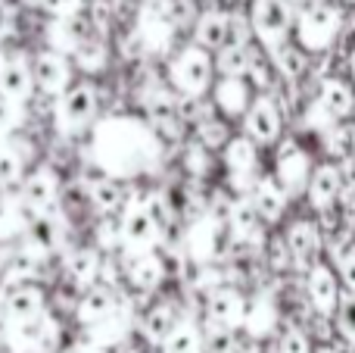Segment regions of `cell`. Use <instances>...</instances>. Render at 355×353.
Listing matches in <instances>:
<instances>
[{"instance_id":"6da1fadb","label":"cell","mask_w":355,"mask_h":353,"mask_svg":"<svg viewBox=\"0 0 355 353\" xmlns=\"http://www.w3.org/2000/svg\"><path fill=\"white\" fill-rule=\"evenodd\" d=\"M85 156L103 175L141 185L159 172L168 150L141 113H110L87 135Z\"/></svg>"},{"instance_id":"7a4b0ae2","label":"cell","mask_w":355,"mask_h":353,"mask_svg":"<svg viewBox=\"0 0 355 353\" xmlns=\"http://www.w3.org/2000/svg\"><path fill=\"white\" fill-rule=\"evenodd\" d=\"M162 75H166L168 88L178 97H206L215 85V56L209 50L196 47L193 41L181 44L166 63H162Z\"/></svg>"},{"instance_id":"3957f363","label":"cell","mask_w":355,"mask_h":353,"mask_svg":"<svg viewBox=\"0 0 355 353\" xmlns=\"http://www.w3.org/2000/svg\"><path fill=\"white\" fill-rule=\"evenodd\" d=\"M19 200L25 204L31 219L56 216L62 213V200H66V172L56 163L41 160L28 169L22 188H19Z\"/></svg>"},{"instance_id":"277c9868","label":"cell","mask_w":355,"mask_h":353,"mask_svg":"<svg viewBox=\"0 0 355 353\" xmlns=\"http://www.w3.org/2000/svg\"><path fill=\"white\" fill-rule=\"evenodd\" d=\"M31 75H35V97L47 100V104H56L78 79L72 60L53 47H44V44L31 47Z\"/></svg>"},{"instance_id":"5b68a950","label":"cell","mask_w":355,"mask_h":353,"mask_svg":"<svg viewBox=\"0 0 355 353\" xmlns=\"http://www.w3.org/2000/svg\"><path fill=\"white\" fill-rule=\"evenodd\" d=\"M103 263H106V254H100L87 238H81V241H75L72 247L60 256V263H56V281H62V285H69L72 291L85 294L87 288L97 285L100 272H103Z\"/></svg>"},{"instance_id":"8992f818","label":"cell","mask_w":355,"mask_h":353,"mask_svg":"<svg viewBox=\"0 0 355 353\" xmlns=\"http://www.w3.org/2000/svg\"><path fill=\"white\" fill-rule=\"evenodd\" d=\"M181 306L172 297H153L150 304H144V310L137 313L135 322V338L141 347H147L150 353H159V347L168 341V335L175 331V325L181 322Z\"/></svg>"},{"instance_id":"52a82bcc","label":"cell","mask_w":355,"mask_h":353,"mask_svg":"<svg viewBox=\"0 0 355 353\" xmlns=\"http://www.w3.org/2000/svg\"><path fill=\"white\" fill-rule=\"evenodd\" d=\"M0 91L22 106L35 100L31 47H0Z\"/></svg>"},{"instance_id":"ba28073f","label":"cell","mask_w":355,"mask_h":353,"mask_svg":"<svg viewBox=\"0 0 355 353\" xmlns=\"http://www.w3.org/2000/svg\"><path fill=\"white\" fill-rule=\"evenodd\" d=\"M293 25V13H290L287 0H252L250 6V28L265 47L275 54L277 47H284Z\"/></svg>"},{"instance_id":"9c48e42d","label":"cell","mask_w":355,"mask_h":353,"mask_svg":"<svg viewBox=\"0 0 355 353\" xmlns=\"http://www.w3.org/2000/svg\"><path fill=\"white\" fill-rule=\"evenodd\" d=\"M221 166L227 169L234 191L240 197H250L252 185L259 181V147L246 135H234L231 141L221 147Z\"/></svg>"},{"instance_id":"30bf717a","label":"cell","mask_w":355,"mask_h":353,"mask_svg":"<svg viewBox=\"0 0 355 353\" xmlns=\"http://www.w3.org/2000/svg\"><path fill=\"white\" fill-rule=\"evenodd\" d=\"M340 35V10L327 3H315L296 22V38H300V47L309 54H321L327 50Z\"/></svg>"},{"instance_id":"8fae6325","label":"cell","mask_w":355,"mask_h":353,"mask_svg":"<svg viewBox=\"0 0 355 353\" xmlns=\"http://www.w3.org/2000/svg\"><path fill=\"white\" fill-rule=\"evenodd\" d=\"M246 319V297L237 288H215L212 294H206L202 300V322L206 329H221V331H237L243 329Z\"/></svg>"},{"instance_id":"7c38bea8","label":"cell","mask_w":355,"mask_h":353,"mask_svg":"<svg viewBox=\"0 0 355 353\" xmlns=\"http://www.w3.org/2000/svg\"><path fill=\"white\" fill-rule=\"evenodd\" d=\"M125 300H128V291L100 285L97 281V285L87 288V291L78 297V313H75L72 329H94V325L106 322V319H112L119 310H122Z\"/></svg>"},{"instance_id":"4fadbf2b","label":"cell","mask_w":355,"mask_h":353,"mask_svg":"<svg viewBox=\"0 0 355 353\" xmlns=\"http://www.w3.org/2000/svg\"><path fill=\"white\" fill-rule=\"evenodd\" d=\"M252 85L240 75H218L212 85V100L209 104L215 106L221 119H243L246 110L252 106Z\"/></svg>"},{"instance_id":"5bb4252c","label":"cell","mask_w":355,"mask_h":353,"mask_svg":"<svg viewBox=\"0 0 355 353\" xmlns=\"http://www.w3.org/2000/svg\"><path fill=\"white\" fill-rule=\"evenodd\" d=\"M243 135L252 144H275L281 138V110L268 94H259L243 116Z\"/></svg>"},{"instance_id":"9a60e30c","label":"cell","mask_w":355,"mask_h":353,"mask_svg":"<svg viewBox=\"0 0 355 353\" xmlns=\"http://www.w3.org/2000/svg\"><path fill=\"white\" fill-rule=\"evenodd\" d=\"M275 179L287 194H296L309 185V154L296 141H284L275 156Z\"/></svg>"},{"instance_id":"2e32d148","label":"cell","mask_w":355,"mask_h":353,"mask_svg":"<svg viewBox=\"0 0 355 353\" xmlns=\"http://www.w3.org/2000/svg\"><path fill=\"white\" fill-rule=\"evenodd\" d=\"M190 41L196 47L209 50V54H221V50L231 44V13L221 10H206L196 16V25L190 31Z\"/></svg>"},{"instance_id":"e0dca14e","label":"cell","mask_w":355,"mask_h":353,"mask_svg":"<svg viewBox=\"0 0 355 353\" xmlns=\"http://www.w3.org/2000/svg\"><path fill=\"white\" fill-rule=\"evenodd\" d=\"M250 204L256 206L262 222H277V219L284 216V210H287V191L277 185L275 175H265V179H259L256 185H252Z\"/></svg>"},{"instance_id":"ac0fdd59","label":"cell","mask_w":355,"mask_h":353,"mask_svg":"<svg viewBox=\"0 0 355 353\" xmlns=\"http://www.w3.org/2000/svg\"><path fill=\"white\" fill-rule=\"evenodd\" d=\"M31 225V216L25 204L16 194H0V247L3 244H19Z\"/></svg>"},{"instance_id":"d6986e66","label":"cell","mask_w":355,"mask_h":353,"mask_svg":"<svg viewBox=\"0 0 355 353\" xmlns=\"http://www.w3.org/2000/svg\"><path fill=\"white\" fill-rule=\"evenodd\" d=\"M159 353H206V331L193 316L184 313L181 322L168 335V341L159 347Z\"/></svg>"},{"instance_id":"ffe728a7","label":"cell","mask_w":355,"mask_h":353,"mask_svg":"<svg viewBox=\"0 0 355 353\" xmlns=\"http://www.w3.org/2000/svg\"><path fill=\"white\" fill-rule=\"evenodd\" d=\"M309 300L318 313H334L340 306V291H337V279L327 266H315L309 272Z\"/></svg>"},{"instance_id":"44dd1931","label":"cell","mask_w":355,"mask_h":353,"mask_svg":"<svg viewBox=\"0 0 355 353\" xmlns=\"http://www.w3.org/2000/svg\"><path fill=\"white\" fill-rule=\"evenodd\" d=\"M340 191H343V175H340L337 166L315 169L312 181H309V200H312L315 210H324V206L337 204Z\"/></svg>"},{"instance_id":"7402d4cb","label":"cell","mask_w":355,"mask_h":353,"mask_svg":"<svg viewBox=\"0 0 355 353\" xmlns=\"http://www.w3.org/2000/svg\"><path fill=\"white\" fill-rule=\"evenodd\" d=\"M277 325V306L271 297H256L250 304L246 300V319H243V331L250 338H268Z\"/></svg>"},{"instance_id":"603a6c76","label":"cell","mask_w":355,"mask_h":353,"mask_svg":"<svg viewBox=\"0 0 355 353\" xmlns=\"http://www.w3.org/2000/svg\"><path fill=\"white\" fill-rule=\"evenodd\" d=\"M318 247H321V235H318V229H315V222H306V219H300V222L290 225V231H287V250L293 254L296 263H302V266H306V263L312 260L315 254H318Z\"/></svg>"},{"instance_id":"cb8c5ba5","label":"cell","mask_w":355,"mask_h":353,"mask_svg":"<svg viewBox=\"0 0 355 353\" xmlns=\"http://www.w3.org/2000/svg\"><path fill=\"white\" fill-rule=\"evenodd\" d=\"M318 106H321V110H324L331 119H343V116H349L352 106H355V97H352L349 85H343V81H337V79H327L324 85H321Z\"/></svg>"},{"instance_id":"d4e9b609","label":"cell","mask_w":355,"mask_h":353,"mask_svg":"<svg viewBox=\"0 0 355 353\" xmlns=\"http://www.w3.org/2000/svg\"><path fill=\"white\" fill-rule=\"evenodd\" d=\"M181 166L190 179H206L209 169H212V150H206L200 141L187 138L181 147Z\"/></svg>"},{"instance_id":"484cf974","label":"cell","mask_w":355,"mask_h":353,"mask_svg":"<svg viewBox=\"0 0 355 353\" xmlns=\"http://www.w3.org/2000/svg\"><path fill=\"white\" fill-rule=\"evenodd\" d=\"M252 60V47H225L221 54H215V72L218 75H240L246 79V69Z\"/></svg>"},{"instance_id":"4316f807","label":"cell","mask_w":355,"mask_h":353,"mask_svg":"<svg viewBox=\"0 0 355 353\" xmlns=\"http://www.w3.org/2000/svg\"><path fill=\"white\" fill-rule=\"evenodd\" d=\"M275 69L277 75H284V79H300L302 69H306V50H296V47H277L275 54Z\"/></svg>"},{"instance_id":"83f0119b","label":"cell","mask_w":355,"mask_h":353,"mask_svg":"<svg viewBox=\"0 0 355 353\" xmlns=\"http://www.w3.org/2000/svg\"><path fill=\"white\" fill-rule=\"evenodd\" d=\"M337 325H340V335H343L349 344H355V294H349L346 300H340Z\"/></svg>"},{"instance_id":"f1b7e54d","label":"cell","mask_w":355,"mask_h":353,"mask_svg":"<svg viewBox=\"0 0 355 353\" xmlns=\"http://www.w3.org/2000/svg\"><path fill=\"white\" fill-rule=\"evenodd\" d=\"M277 353H312V347H309V338L300 329H287L277 341Z\"/></svg>"},{"instance_id":"f546056e","label":"cell","mask_w":355,"mask_h":353,"mask_svg":"<svg viewBox=\"0 0 355 353\" xmlns=\"http://www.w3.org/2000/svg\"><path fill=\"white\" fill-rule=\"evenodd\" d=\"M60 353H100V347L91 341V338H85L78 329H72V338L66 341V347Z\"/></svg>"},{"instance_id":"4dcf8cb0","label":"cell","mask_w":355,"mask_h":353,"mask_svg":"<svg viewBox=\"0 0 355 353\" xmlns=\"http://www.w3.org/2000/svg\"><path fill=\"white\" fill-rule=\"evenodd\" d=\"M340 275H343V281H346V288L355 294V244L349 250H346L343 256H340Z\"/></svg>"},{"instance_id":"1f68e13d","label":"cell","mask_w":355,"mask_h":353,"mask_svg":"<svg viewBox=\"0 0 355 353\" xmlns=\"http://www.w3.org/2000/svg\"><path fill=\"white\" fill-rule=\"evenodd\" d=\"M318 353H337V350H334V347H321Z\"/></svg>"},{"instance_id":"d6a6232c","label":"cell","mask_w":355,"mask_h":353,"mask_svg":"<svg viewBox=\"0 0 355 353\" xmlns=\"http://www.w3.org/2000/svg\"><path fill=\"white\" fill-rule=\"evenodd\" d=\"M352 150H355V135H352Z\"/></svg>"},{"instance_id":"836d02e7","label":"cell","mask_w":355,"mask_h":353,"mask_svg":"<svg viewBox=\"0 0 355 353\" xmlns=\"http://www.w3.org/2000/svg\"><path fill=\"white\" fill-rule=\"evenodd\" d=\"M349 3H355V0H349Z\"/></svg>"},{"instance_id":"e575fe53","label":"cell","mask_w":355,"mask_h":353,"mask_svg":"<svg viewBox=\"0 0 355 353\" xmlns=\"http://www.w3.org/2000/svg\"><path fill=\"white\" fill-rule=\"evenodd\" d=\"M237 353H240V350H237Z\"/></svg>"}]
</instances>
